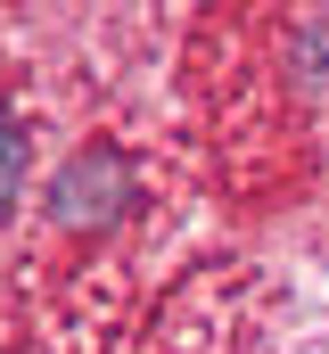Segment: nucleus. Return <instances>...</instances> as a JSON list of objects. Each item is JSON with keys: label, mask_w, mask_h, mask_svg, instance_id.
<instances>
[{"label": "nucleus", "mask_w": 329, "mask_h": 354, "mask_svg": "<svg viewBox=\"0 0 329 354\" xmlns=\"http://www.w3.org/2000/svg\"><path fill=\"white\" fill-rule=\"evenodd\" d=\"M25 174H33V124L17 115V99H0V214L25 198Z\"/></svg>", "instance_id": "f03ea898"}, {"label": "nucleus", "mask_w": 329, "mask_h": 354, "mask_svg": "<svg viewBox=\"0 0 329 354\" xmlns=\"http://www.w3.org/2000/svg\"><path fill=\"white\" fill-rule=\"evenodd\" d=\"M140 206V165L124 140H91L50 174V223L58 231H115Z\"/></svg>", "instance_id": "f257e3e1"}]
</instances>
